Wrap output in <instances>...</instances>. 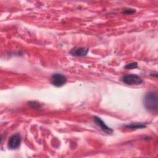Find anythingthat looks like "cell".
<instances>
[{
  "mask_svg": "<svg viewBox=\"0 0 158 158\" xmlns=\"http://www.w3.org/2000/svg\"><path fill=\"white\" fill-rule=\"evenodd\" d=\"M157 94L154 91L148 93L144 98V106L146 109L151 113L157 112Z\"/></svg>",
  "mask_w": 158,
  "mask_h": 158,
  "instance_id": "cell-1",
  "label": "cell"
},
{
  "mask_svg": "<svg viewBox=\"0 0 158 158\" xmlns=\"http://www.w3.org/2000/svg\"><path fill=\"white\" fill-rule=\"evenodd\" d=\"M122 80L123 83L128 85H138L143 82L142 78L135 74L126 75L122 78Z\"/></svg>",
  "mask_w": 158,
  "mask_h": 158,
  "instance_id": "cell-2",
  "label": "cell"
},
{
  "mask_svg": "<svg viewBox=\"0 0 158 158\" xmlns=\"http://www.w3.org/2000/svg\"><path fill=\"white\" fill-rule=\"evenodd\" d=\"M67 82L66 77L59 73H54L51 77V83L56 87H60L64 85Z\"/></svg>",
  "mask_w": 158,
  "mask_h": 158,
  "instance_id": "cell-3",
  "label": "cell"
},
{
  "mask_svg": "<svg viewBox=\"0 0 158 158\" xmlns=\"http://www.w3.org/2000/svg\"><path fill=\"white\" fill-rule=\"evenodd\" d=\"M21 136L19 133H16L13 135L9 138L7 143L8 148L10 149H15L18 148L21 143Z\"/></svg>",
  "mask_w": 158,
  "mask_h": 158,
  "instance_id": "cell-4",
  "label": "cell"
},
{
  "mask_svg": "<svg viewBox=\"0 0 158 158\" xmlns=\"http://www.w3.org/2000/svg\"><path fill=\"white\" fill-rule=\"evenodd\" d=\"M89 51V49L85 47H75L70 51V54L74 56H85Z\"/></svg>",
  "mask_w": 158,
  "mask_h": 158,
  "instance_id": "cell-5",
  "label": "cell"
},
{
  "mask_svg": "<svg viewBox=\"0 0 158 158\" xmlns=\"http://www.w3.org/2000/svg\"><path fill=\"white\" fill-rule=\"evenodd\" d=\"M94 118V122L96 123L97 125H98L101 129L104 131V132H106V133L107 134H110L112 133L113 130L112 128L108 127L106 124L105 123L98 117H96V116H94L93 117Z\"/></svg>",
  "mask_w": 158,
  "mask_h": 158,
  "instance_id": "cell-6",
  "label": "cell"
},
{
  "mask_svg": "<svg viewBox=\"0 0 158 158\" xmlns=\"http://www.w3.org/2000/svg\"><path fill=\"white\" fill-rule=\"evenodd\" d=\"M146 127V125L144 123H131L129 125H125V127L129 129H140V128H144Z\"/></svg>",
  "mask_w": 158,
  "mask_h": 158,
  "instance_id": "cell-7",
  "label": "cell"
},
{
  "mask_svg": "<svg viewBox=\"0 0 158 158\" xmlns=\"http://www.w3.org/2000/svg\"><path fill=\"white\" fill-rule=\"evenodd\" d=\"M137 67H138L137 62H131V63L127 64L125 66V68L127 69H133L136 68Z\"/></svg>",
  "mask_w": 158,
  "mask_h": 158,
  "instance_id": "cell-8",
  "label": "cell"
},
{
  "mask_svg": "<svg viewBox=\"0 0 158 158\" xmlns=\"http://www.w3.org/2000/svg\"><path fill=\"white\" fill-rule=\"evenodd\" d=\"M30 106L33 108H35V109H40L41 108V106L39 104V103H37L36 102H35V101H31V102H30Z\"/></svg>",
  "mask_w": 158,
  "mask_h": 158,
  "instance_id": "cell-9",
  "label": "cell"
},
{
  "mask_svg": "<svg viewBox=\"0 0 158 158\" xmlns=\"http://www.w3.org/2000/svg\"><path fill=\"white\" fill-rule=\"evenodd\" d=\"M135 12V9H125V10L123 11V13L125 14H131Z\"/></svg>",
  "mask_w": 158,
  "mask_h": 158,
  "instance_id": "cell-10",
  "label": "cell"
}]
</instances>
